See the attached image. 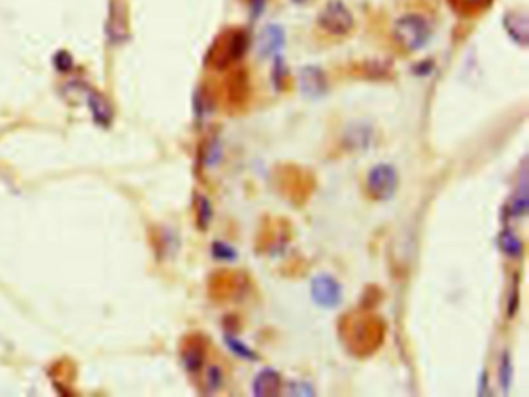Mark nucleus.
Returning <instances> with one entry per match:
<instances>
[{
	"label": "nucleus",
	"instance_id": "nucleus-3",
	"mask_svg": "<svg viewBox=\"0 0 529 397\" xmlns=\"http://www.w3.org/2000/svg\"><path fill=\"white\" fill-rule=\"evenodd\" d=\"M368 191L376 200H389L397 190L399 179L396 169L392 165L380 163L374 166L366 177Z\"/></svg>",
	"mask_w": 529,
	"mask_h": 397
},
{
	"label": "nucleus",
	"instance_id": "nucleus-11",
	"mask_svg": "<svg viewBox=\"0 0 529 397\" xmlns=\"http://www.w3.org/2000/svg\"><path fill=\"white\" fill-rule=\"evenodd\" d=\"M87 103H89V108H91V110H92V115H93L96 123H100V125H109L110 123L112 108H110V104L106 101L104 96H101L100 93H96V92H92L91 95H89Z\"/></svg>",
	"mask_w": 529,
	"mask_h": 397
},
{
	"label": "nucleus",
	"instance_id": "nucleus-2",
	"mask_svg": "<svg viewBox=\"0 0 529 397\" xmlns=\"http://www.w3.org/2000/svg\"><path fill=\"white\" fill-rule=\"evenodd\" d=\"M317 25L329 36L343 38L354 30L355 21L351 10L341 0H329L320 10Z\"/></svg>",
	"mask_w": 529,
	"mask_h": 397
},
{
	"label": "nucleus",
	"instance_id": "nucleus-15",
	"mask_svg": "<svg viewBox=\"0 0 529 397\" xmlns=\"http://www.w3.org/2000/svg\"><path fill=\"white\" fill-rule=\"evenodd\" d=\"M213 217V208H211L210 200L205 196L198 197V222L200 229H207Z\"/></svg>",
	"mask_w": 529,
	"mask_h": 397
},
{
	"label": "nucleus",
	"instance_id": "nucleus-10",
	"mask_svg": "<svg viewBox=\"0 0 529 397\" xmlns=\"http://www.w3.org/2000/svg\"><path fill=\"white\" fill-rule=\"evenodd\" d=\"M504 27L509 36L520 45L528 44V19L525 13H509L504 19Z\"/></svg>",
	"mask_w": 529,
	"mask_h": 397
},
{
	"label": "nucleus",
	"instance_id": "nucleus-24",
	"mask_svg": "<svg viewBox=\"0 0 529 397\" xmlns=\"http://www.w3.org/2000/svg\"><path fill=\"white\" fill-rule=\"evenodd\" d=\"M292 2H294L295 5H305L309 2V0H292Z\"/></svg>",
	"mask_w": 529,
	"mask_h": 397
},
{
	"label": "nucleus",
	"instance_id": "nucleus-21",
	"mask_svg": "<svg viewBox=\"0 0 529 397\" xmlns=\"http://www.w3.org/2000/svg\"><path fill=\"white\" fill-rule=\"evenodd\" d=\"M267 6V0H249V10L251 19H258Z\"/></svg>",
	"mask_w": 529,
	"mask_h": 397
},
{
	"label": "nucleus",
	"instance_id": "nucleus-23",
	"mask_svg": "<svg viewBox=\"0 0 529 397\" xmlns=\"http://www.w3.org/2000/svg\"><path fill=\"white\" fill-rule=\"evenodd\" d=\"M56 66H58V69L61 70H69L72 67V58L67 54V53H59L58 56H56Z\"/></svg>",
	"mask_w": 529,
	"mask_h": 397
},
{
	"label": "nucleus",
	"instance_id": "nucleus-6",
	"mask_svg": "<svg viewBox=\"0 0 529 397\" xmlns=\"http://www.w3.org/2000/svg\"><path fill=\"white\" fill-rule=\"evenodd\" d=\"M300 88L309 98H320L326 92V79L322 70L315 67H306L300 73Z\"/></svg>",
	"mask_w": 529,
	"mask_h": 397
},
{
	"label": "nucleus",
	"instance_id": "nucleus-13",
	"mask_svg": "<svg viewBox=\"0 0 529 397\" xmlns=\"http://www.w3.org/2000/svg\"><path fill=\"white\" fill-rule=\"evenodd\" d=\"M499 380H500V388L504 394L509 393V388L512 384V363L509 359V354H503V359L500 363L499 369Z\"/></svg>",
	"mask_w": 529,
	"mask_h": 397
},
{
	"label": "nucleus",
	"instance_id": "nucleus-22",
	"mask_svg": "<svg viewBox=\"0 0 529 397\" xmlns=\"http://www.w3.org/2000/svg\"><path fill=\"white\" fill-rule=\"evenodd\" d=\"M289 388L294 396H314V390L307 384H290Z\"/></svg>",
	"mask_w": 529,
	"mask_h": 397
},
{
	"label": "nucleus",
	"instance_id": "nucleus-9",
	"mask_svg": "<svg viewBox=\"0 0 529 397\" xmlns=\"http://www.w3.org/2000/svg\"><path fill=\"white\" fill-rule=\"evenodd\" d=\"M249 44L247 35L244 31H233L227 38L225 44L222 45V50L219 53V62L221 64H230L236 59H239L241 56L246 53V48Z\"/></svg>",
	"mask_w": 529,
	"mask_h": 397
},
{
	"label": "nucleus",
	"instance_id": "nucleus-4",
	"mask_svg": "<svg viewBox=\"0 0 529 397\" xmlns=\"http://www.w3.org/2000/svg\"><path fill=\"white\" fill-rule=\"evenodd\" d=\"M311 295L315 304L324 309H334L341 303V286L329 275H319L311 284Z\"/></svg>",
	"mask_w": 529,
	"mask_h": 397
},
{
	"label": "nucleus",
	"instance_id": "nucleus-20",
	"mask_svg": "<svg viewBox=\"0 0 529 397\" xmlns=\"http://www.w3.org/2000/svg\"><path fill=\"white\" fill-rule=\"evenodd\" d=\"M221 382H222V374H221V369H219L217 367H211L207 372V386L210 391H215L217 390L219 386H221Z\"/></svg>",
	"mask_w": 529,
	"mask_h": 397
},
{
	"label": "nucleus",
	"instance_id": "nucleus-5",
	"mask_svg": "<svg viewBox=\"0 0 529 397\" xmlns=\"http://www.w3.org/2000/svg\"><path fill=\"white\" fill-rule=\"evenodd\" d=\"M108 31L113 42H123L127 36V18L123 0H112Z\"/></svg>",
	"mask_w": 529,
	"mask_h": 397
},
{
	"label": "nucleus",
	"instance_id": "nucleus-7",
	"mask_svg": "<svg viewBox=\"0 0 529 397\" xmlns=\"http://www.w3.org/2000/svg\"><path fill=\"white\" fill-rule=\"evenodd\" d=\"M281 390V376L273 368H264L254 379L251 391L259 397H272Z\"/></svg>",
	"mask_w": 529,
	"mask_h": 397
},
{
	"label": "nucleus",
	"instance_id": "nucleus-12",
	"mask_svg": "<svg viewBox=\"0 0 529 397\" xmlns=\"http://www.w3.org/2000/svg\"><path fill=\"white\" fill-rule=\"evenodd\" d=\"M500 247L504 253L512 258H518L523 253V242L520 241V238L514 231L511 230H504L500 234Z\"/></svg>",
	"mask_w": 529,
	"mask_h": 397
},
{
	"label": "nucleus",
	"instance_id": "nucleus-16",
	"mask_svg": "<svg viewBox=\"0 0 529 397\" xmlns=\"http://www.w3.org/2000/svg\"><path fill=\"white\" fill-rule=\"evenodd\" d=\"M225 343H227V346H229V350L238 355V357L246 359V360H254L255 359V352L251 351L247 345H244L242 342H239L238 338L227 335Z\"/></svg>",
	"mask_w": 529,
	"mask_h": 397
},
{
	"label": "nucleus",
	"instance_id": "nucleus-14",
	"mask_svg": "<svg viewBox=\"0 0 529 397\" xmlns=\"http://www.w3.org/2000/svg\"><path fill=\"white\" fill-rule=\"evenodd\" d=\"M457 10L466 14L482 11L491 5L492 0H452Z\"/></svg>",
	"mask_w": 529,
	"mask_h": 397
},
{
	"label": "nucleus",
	"instance_id": "nucleus-1",
	"mask_svg": "<svg viewBox=\"0 0 529 397\" xmlns=\"http://www.w3.org/2000/svg\"><path fill=\"white\" fill-rule=\"evenodd\" d=\"M393 39L404 52L414 53L424 48L431 38V23L419 13H406L393 23Z\"/></svg>",
	"mask_w": 529,
	"mask_h": 397
},
{
	"label": "nucleus",
	"instance_id": "nucleus-8",
	"mask_svg": "<svg viewBox=\"0 0 529 397\" xmlns=\"http://www.w3.org/2000/svg\"><path fill=\"white\" fill-rule=\"evenodd\" d=\"M284 47V31L278 25L266 27L258 38V52L264 58L278 54Z\"/></svg>",
	"mask_w": 529,
	"mask_h": 397
},
{
	"label": "nucleus",
	"instance_id": "nucleus-19",
	"mask_svg": "<svg viewBox=\"0 0 529 397\" xmlns=\"http://www.w3.org/2000/svg\"><path fill=\"white\" fill-rule=\"evenodd\" d=\"M512 214L514 216H525L528 212V194H526V183L522 185V190L517 194V197L512 202Z\"/></svg>",
	"mask_w": 529,
	"mask_h": 397
},
{
	"label": "nucleus",
	"instance_id": "nucleus-17",
	"mask_svg": "<svg viewBox=\"0 0 529 397\" xmlns=\"http://www.w3.org/2000/svg\"><path fill=\"white\" fill-rule=\"evenodd\" d=\"M211 252H213V256L219 259V261H227V263L234 261L236 256H238L236 250L232 246L225 244V242H215L213 247H211Z\"/></svg>",
	"mask_w": 529,
	"mask_h": 397
},
{
	"label": "nucleus",
	"instance_id": "nucleus-18",
	"mask_svg": "<svg viewBox=\"0 0 529 397\" xmlns=\"http://www.w3.org/2000/svg\"><path fill=\"white\" fill-rule=\"evenodd\" d=\"M202 360H203V354L200 350H198V347H191V350L186 351L183 355L185 368L190 372L199 371L202 367Z\"/></svg>",
	"mask_w": 529,
	"mask_h": 397
}]
</instances>
